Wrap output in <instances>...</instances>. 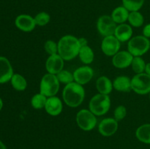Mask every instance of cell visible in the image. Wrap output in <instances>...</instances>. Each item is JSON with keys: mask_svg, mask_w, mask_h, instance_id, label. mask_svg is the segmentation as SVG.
Here are the masks:
<instances>
[{"mask_svg": "<svg viewBox=\"0 0 150 149\" xmlns=\"http://www.w3.org/2000/svg\"><path fill=\"white\" fill-rule=\"evenodd\" d=\"M80 49L79 38L73 35H64L58 42V54L65 61L76 58Z\"/></svg>", "mask_w": 150, "mask_h": 149, "instance_id": "6da1fadb", "label": "cell"}, {"mask_svg": "<svg viewBox=\"0 0 150 149\" xmlns=\"http://www.w3.org/2000/svg\"><path fill=\"white\" fill-rule=\"evenodd\" d=\"M64 102L70 108H77L83 102L85 91L82 85L73 82L64 86L62 91Z\"/></svg>", "mask_w": 150, "mask_h": 149, "instance_id": "7a4b0ae2", "label": "cell"}, {"mask_svg": "<svg viewBox=\"0 0 150 149\" xmlns=\"http://www.w3.org/2000/svg\"><path fill=\"white\" fill-rule=\"evenodd\" d=\"M89 107V110L95 115H103L111 108V99L108 95L99 93L91 99Z\"/></svg>", "mask_w": 150, "mask_h": 149, "instance_id": "3957f363", "label": "cell"}, {"mask_svg": "<svg viewBox=\"0 0 150 149\" xmlns=\"http://www.w3.org/2000/svg\"><path fill=\"white\" fill-rule=\"evenodd\" d=\"M59 90V81L56 74L47 73L43 77L40 84V91L46 97L54 96Z\"/></svg>", "mask_w": 150, "mask_h": 149, "instance_id": "277c9868", "label": "cell"}, {"mask_svg": "<svg viewBox=\"0 0 150 149\" xmlns=\"http://www.w3.org/2000/svg\"><path fill=\"white\" fill-rule=\"evenodd\" d=\"M150 48V41L147 37L136 36L128 42L127 50L133 56H142L146 53Z\"/></svg>", "mask_w": 150, "mask_h": 149, "instance_id": "5b68a950", "label": "cell"}, {"mask_svg": "<svg viewBox=\"0 0 150 149\" xmlns=\"http://www.w3.org/2000/svg\"><path fill=\"white\" fill-rule=\"evenodd\" d=\"M78 126L83 131H91L97 125L96 115L89 110L82 109L76 115Z\"/></svg>", "mask_w": 150, "mask_h": 149, "instance_id": "8992f818", "label": "cell"}, {"mask_svg": "<svg viewBox=\"0 0 150 149\" xmlns=\"http://www.w3.org/2000/svg\"><path fill=\"white\" fill-rule=\"evenodd\" d=\"M132 90L138 94L150 93V76L146 73L136 74L131 79Z\"/></svg>", "mask_w": 150, "mask_h": 149, "instance_id": "52a82bcc", "label": "cell"}, {"mask_svg": "<svg viewBox=\"0 0 150 149\" xmlns=\"http://www.w3.org/2000/svg\"><path fill=\"white\" fill-rule=\"evenodd\" d=\"M117 23L114 22L111 15H104L100 16L97 21V29L103 37L114 35Z\"/></svg>", "mask_w": 150, "mask_h": 149, "instance_id": "ba28073f", "label": "cell"}, {"mask_svg": "<svg viewBox=\"0 0 150 149\" xmlns=\"http://www.w3.org/2000/svg\"><path fill=\"white\" fill-rule=\"evenodd\" d=\"M120 41L114 35L104 37L101 43V49L108 56H114L120 51Z\"/></svg>", "mask_w": 150, "mask_h": 149, "instance_id": "9c48e42d", "label": "cell"}, {"mask_svg": "<svg viewBox=\"0 0 150 149\" xmlns=\"http://www.w3.org/2000/svg\"><path fill=\"white\" fill-rule=\"evenodd\" d=\"M118 121L112 118L103 119L98 126V131L104 137H110L117 132L118 129Z\"/></svg>", "mask_w": 150, "mask_h": 149, "instance_id": "30bf717a", "label": "cell"}, {"mask_svg": "<svg viewBox=\"0 0 150 149\" xmlns=\"http://www.w3.org/2000/svg\"><path fill=\"white\" fill-rule=\"evenodd\" d=\"M15 25L20 30L25 32H29L35 29L36 23L35 18L27 14H21L16 17Z\"/></svg>", "mask_w": 150, "mask_h": 149, "instance_id": "8fae6325", "label": "cell"}, {"mask_svg": "<svg viewBox=\"0 0 150 149\" xmlns=\"http://www.w3.org/2000/svg\"><path fill=\"white\" fill-rule=\"evenodd\" d=\"M94 71L89 66H83L76 69L73 72L74 80L80 85H85L89 83L93 77Z\"/></svg>", "mask_w": 150, "mask_h": 149, "instance_id": "7c38bea8", "label": "cell"}, {"mask_svg": "<svg viewBox=\"0 0 150 149\" xmlns=\"http://www.w3.org/2000/svg\"><path fill=\"white\" fill-rule=\"evenodd\" d=\"M133 56L128 51H119L113 56L112 63L115 67L118 69L127 68L131 65Z\"/></svg>", "mask_w": 150, "mask_h": 149, "instance_id": "4fadbf2b", "label": "cell"}, {"mask_svg": "<svg viewBox=\"0 0 150 149\" xmlns=\"http://www.w3.org/2000/svg\"><path fill=\"white\" fill-rule=\"evenodd\" d=\"M64 61V60L58 53L49 56L45 62V68L48 73L53 74H58L63 70Z\"/></svg>", "mask_w": 150, "mask_h": 149, "instance_id": "5bb4252c", "label": "cell"}, {"mask_svg": "<svg viewBox=\"0 0 150 149\" xmlns=\"http://www.w3.org/2000/svg\"><path fill=\"white\" fill-rule=\"evenodd\" d=\"M13 69L8 59L0 56V84L10 81L13 75Z\"/></svg>", "mask_w": 150, "mask_h": 149, "instance_id": "9a60e30c", "label": "cell"}, {"mask_svg": "<svg viewBox=\"0 0 150 149\" xmlns=\"http://www.w3.org/2000/svg\"><path fill=\"white\" fill-rule=\"evenodd\" d=\"M63 109L62 102L57 96H54L47 98L45 110L47 113L52 116H57L62 112Z\"/></svg>", "mask_w": 150, "mask_h": 149, "instance_id": "2e32d148", "label": "cell"}, {"mask_svg": "<svg viewBox=\"0 0 150 149\" xmlns=\"http://www.w3.org/2000/svg\"><path fill=\"white\" fill-rule=\"evenodd\" d=\"M133 35V29L130 25L127 23H122L116 28L114 36L120 41V42H127L131 39Z\"/></svg>", "mask_w": 150, "mask_h": 149, "instance_id": "e0dca14e", "label": "cell"}, {"mask_svg": "<svg viewBox=\"0 0 150 149\" xmlns=\"http://www.w3.org/2000/svg\"><path fill=\"white\" fill-rule=\"evenodd\" d=\"M113 86L118 91L130 92L132 91L131 79L127 76H119L114 79Z\"/></svg>", "mask_w": 150, "mask_h": 149, "instance_id": "ac0fdd59", "label": "cell"}, {"mask_svg": "<svg viewBox=\"0 0 150 149\" xmlns=\"http://www.w3.org/2000/svg\"><path fill=\"white\" fill-rule=\"evenodd\" d=\"M96 88L100 93L108 95L111 93L114 86H113V83L108 77L105 76H101L97 80Z\"/></svg>", "mask_w": 150, "mask_h": 149, "instance_id": "d6986e66", "label": "cell"}, {"mask_svg": "<svg viewBox=\"0 0 150 149\" xmlns=\"http://www.w3.org/2000/svg\"><path fill=\"white\" fill-rule=\"evenodd\" d=\"M129 14L130 11L122 5L116 7L113 10L111 16L117 24H122L128 20Z\"/></svg>", "mask_w": 150, "mask_h": 149, "instance_id": "ffe728a7", "label": "cell"}, {"mask_svg": "<svg viewBox=\"0 0 150 149\" xmlns=\"http://www.w3.org/2000/svg\"><path fill=\"white\" fill-rule=\"evenodd\" d=\"M136 136L142 143L150 144V124H145L140 126L136 129Z\"/></svg>", "mask_w": 150, "mask_h": 149, "instance_id": "44dd1931", "label": "cell"}, {"mask_svg": "<svg viewBox=\"0 0 150 149\" xmlns=\"http://www.w3.org/2000/svg\"><path fill=\"white\" fill-rule=\"evenodd\" d=\"M79 56L83 64H89L94 61L95 54L92 48L88 45H86L81 48L79 53Z\"/></svg>", "mask_w": 150, "mask_h": 149, "instance_id": "7402d4cb", "label": "cell"}, {"mask_svg": "<svg viewBox=\"0 0 150 149\" xmlns=\"http://www.w3.org/2000/svg\"><path fill=\"white\" fill-rule=\"evenodd\" d=\"M10 82H11L13 89H16V91H24L27 87V82L26 79L21 74H18V73L13 74Z\"/></svg>", "mask_w": 150, "mask_h": 149, "instance_id": "603a6c76", "label": "cell"}, {"mask_svg": "<svg viewBox=\"0 0 150 149\" xmlns=\"http://www.w3.org/2000/svg\"><path fill=\"white\" fill-rule=\"evenodd\" d=\"M133 27H140L143 25L144 18V16L139 11H133L130 12V14L128 16V20H127Z\"/></svg>", "mask_w": 150, "mask_h": 149, "instance_id": "cb8c5ba5", "label": "cell"}, {"mask_svg": "<svg viewBox=\"0 0 150 149\" xmlns=\"http://www.w3.org/2000/svg\"><path fill=\"white\" fill-rule=\"evenodd\" d=\"M47 98L48 97H46L45 95L42 94L41 93L34 95L31 99V105H32V108L37 110L45 108Z\"/></svg>", "mask_w": 150, "mask_h": 149, "instance_id": "d4e9b609", "label": "cell"}, {"mask_svg": "<svg viewBox=\"0 0 150 149\" xmlns=\"http://www.w3.org/2000/svg\"><path fill=\"white\" fill-rule=\"evenodd\" d=\"M145 0H122V5L130 12L139 11L144 4Z\"/></svg>", "mask_w": 150, "mask_h": 149, "instance_id": "484cf974", "label": "cell"}, {"mask_svg": "<svg viewBox=\"0 0 150 149\" xmlns=\"http://www.w3.org/2000/svg\"><path fill=\"white\" fill-rule=\"evenodd\" d=\"M131 67L133 72L136 74L143 73L146 68V63L141 56H134L131 63Z\"/></svg>", "mask_w": 150, "mask_h": 149, "instance_id": "4316f807", "label": "cell"}, {"mask_svg": "<svg viewBox=\"0 0 150 149\" xmlns=\"http://www.w3.org/2000/svg\"><path fill=\"white\" fill-rule=\"evenodd\" d=\"M56 75H57L59 83H64L66 85L75 81L73 73H71L70 72L67 71V70H62Z\"/></svg>", "mask_w": 150, "mask_h": 149, "instance_id": "83f0119b", "label": "cell"}, {"mask_svg": "<svg viewBox=\"0 0 150 149\" xmlns=\"http://www.w3.org/2000/svg\"><path fill=\"white\" fill-rule=\"evenodd\" d=\"M50 20H51V16L46 12H40V13H38L35 17L36 25L40 26H43L48 24Z\"/></svg>", "mask_w": 150, "mask_h": 149, "instance_id": "f1b7e54d", "label": "cell"}, {"mask_svg": "<svg viewBox=\"0 0 150 149\" xmlns=\"http://www.w3.org/2000/svg\"><path fill=\"white\" fill-rule=\"evenodd\" d=\"M44 49L50 56L58 53V44L53 40H47L44 44Z\"/></svg>", "mask_w": 150, "mask_h": 149, "instance_id": "f546056e", "label": "cell"}, {"mask_svg": "<svg viewBox=\"0 0 150 149\" xmlns=\"http://www.w3.org/2000/svg\"><path fill=\"white\" fill-rule=\"evenodd\" d=\"M114 119L117 120V121H122V119H124L125 118V116L127 115V109L125 106L123 105H120V106L117 107L115 110H114Z\"/></svg>", "mask_w": 150, "mask_h": 149, "instance_id": "4dcf8cb0", "label": "cell"}, {"mask_svg": "<svg viewBox=\"0 0 150 149\" xmlns=\"http://www.w3.org/2000/svg\"><path fill=\"white\" fill-rule=\"evenodd\" d=\"M143 34L146 37H150V23L144 26L143 29Z\"/></svg>", "mask_w": 150, "mask_h": 149, "instance_id": "1f68e13d", "label": "cell"}, {"mask_svg": "<svg viewBox=\"0 0 150 149\" xmlns=\"http://www.w3.org/2000/svg\"><path fill=\"white\" fill-rule=\"evenodd\" d=\"M79 44H80V45H81V48L83 46H86V45H87V43H88L87 39L84 37L79 38Z\"/></svg>", "mask_w": 150, "mask_h": 149, "instance_id": "d6a6232c", "label": "cell"}, {"mask_svg": "<svg viewBox=\"0 0 150 149\" xmlns=\"http://www.w3.org/2000/svg\"><path fill=\"white\" fill-rule=\"evenodd\" d=\"M145 72L147 74H149L150 76V63L146 64V68H145Z\"/></svg>", "mask_w": 150, "mask_h": 149, "instance_id": "836d02e7", "label": "cell"}, {"mask_svg": "<svg viewBox=\"0 0 150 149\" xmlns=\"http://www.w3.org/2000/svg\"><path fill=\"white\" fill-rule=\"evenodd\" d=\"M0 149H7V147L2 141L0 140Z\"/></svg>", "mask_w": 150, "mask_h": 149, "instance_id": "e575fe53", "label": "cell"}, {"mask_svg": "<svg viewBox=\"0 0 150 149\" xmlns=\"http://www.w3.org/2000/svg\"><path fill=\"white\" fill-rule=\"evenodd\" d=\"M2 108H3V101L2 99H1V97H0V111L1 110Z\"/></svg>", "mask_w": 150, "mask_h": 149, "instance_id": "d590c367", "label": "cell"}, {"mask_svg": "<svg viewBox=\"0 0 150 149\" xmlns=\"http://www.w3.org/2000/svg\"><path fill=\"white\" fill-rule=\"evenodd\" d=\"M149 96H150V94H149Z\"/></svg>", "mask_w": 150, "mask_h": 149, "instance_id": "8d00e7d4", "label": "cell"}]
</instances>
